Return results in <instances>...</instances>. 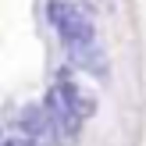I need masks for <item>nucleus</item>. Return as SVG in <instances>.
Wrapping results in <instances>:
<instances>
[{
	"label": "nucleus",
	"mask_w": 146,
	"mask_h": 146,
	"mask_svg": "<svg viewBox=\"0 0 146 146\" xmlns=\"http://www.w3.org/2000/svg\"><path fill=\"white\" fill-rule=\"evenodd\" d=\"M46 21L54 29L57 43L68 54V64L93 78H107L111 64H107L104 50L96 43V29H93V18L75 4V0H46Z\"/></svg>",
	"instance_id": "f257e3e1"
},
{
	"label": "nucleus",
	"mask_w": 146,
	"mask_h": 146,
	"mask_svg": "<svg viewBox=\"0 0 146 146\" xmlns=\"http://www.w3.org/2000/svg\"><path fill=\"white\" fill-rule=\"evenodd\" d=\"M43 107L50 111V118H54V125H57V132H61V139H78V132H82V114L71 107V100L64 96V89L57 82H50V89H46V96H43Z\"/></svg>",
	"instance_id": "f03ea898"
},
{
	"label": "nucleus",
	"mask_w": 146,
	"mask_h": 146,
	"mask_svg": "<svg viewBox=\"0 0 146 146\" xmlns=\"http://www.w3.org/2000/svg\"><path fill=\"white\" fill-rule=\"evenodd\" d=\"M18 132L32 135L39 146H57V143H61V132H57L54 118H50V111L43 104H29L25 111L18 114Z\"/></svg>",
	"instance_id": "7ed1b4c3"
},
{
	"label": "nucleus",
	"mask_w": 146,
	"mask_h": 146,
	"mask_svg": "<svg viewBox=\"0 0 146 146\" xmlns=\"http://www.w3.org/2000/svg\"><path fill=\"white\" fill-rule=\"evenodd\" d=\"M54 82L64 89V96L71 100V107H75V111L82 114V118H93V114H96V100H93L89 93H86L82 86H78V78L71 75V68H61V71L54 75Z\"/></svg>",
	"instance_id": "20e7f679"
},
{
	"label": "nucleus",
	"mask_w": 146,
	"mask_h": 146,
	"mask_svg": "<svg viewBox=\"0 0 146 146\" xmlns=\"http://www.w3.org/2000/svg\"><path fill=\"white\" fill-rule=\"evenodd\" d=\"M0 146H39V143L25 132H14V135H0Z\"/></svg>",
	"instance_id": "39448f33"
}]
</instances>
